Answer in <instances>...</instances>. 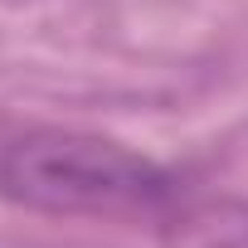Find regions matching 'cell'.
Here are the masks:
<instances>
[{
	"label": "cell",
	"instance_id": "1",
	"mask_svg": "<svg viewBox=\"0 0 248 248\" xmlns=\"http://www.w3.org/2000/svg\"><path fill=\"white\" fill-rule=\"evenodd\" d=\"M0 200L54 219H132L175 200V175L93 132L39 127L0 146Z\"/></svg>",
	"mask_w": 248,
	"mask_h": 248
}]
</instances>
